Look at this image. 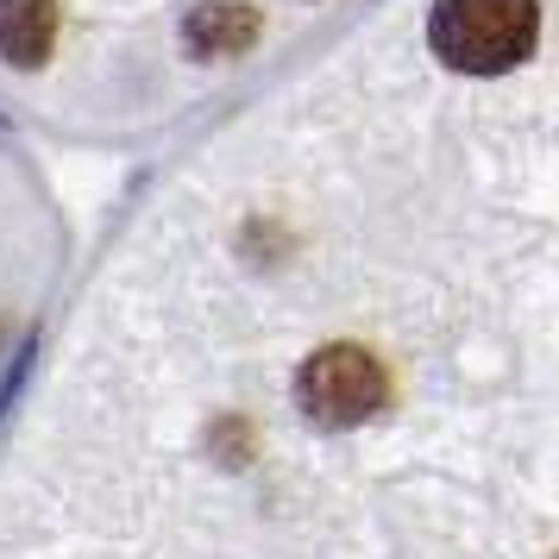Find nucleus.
Masks as SVG:
<instances>
[{
  "instance_id": "nucleus-1",
  "label": "nucleus",
  "mask_w": 559,
  "mask_h": 559,
  "mask_svg": "<svg viewBox=\"0 0 559 559\" xmlns=\"http://www.w3.org/2000/svg\"><path fill=\"white\" fill-rule=\"evenodd\" d=\"M540 0H440L428 20L433 57L459 76H503L534 51Z\"/></svg>"
},
{
  "instance_id": "nucleus-2",
  "label": "nucleus",
  "mask_w": 559,
  "mask_h": 559,
  "mask_svg": "<svg viewBox=\"0 0 559 559\" xmlns=\"http://www.w3.org/2000/svg\"><path fill=\"white\" fill-rule=\"evenodd\" d=\"M383 396H390V378H383V365L365 346H321L296 371V408L328 433L371 421L383 408Z\"/></svg>"
},
{
  "instance_id": "nucleus-3",
  "label": "nucleus",
  "mask_w": 559,
  "mask_h": 559,
  "mask_svg": "<svg viewBox=\"0 0 559 559\" xmlns=\"http://www.w3.org/2000/svg\"><path fill=\"white\" fill-rule=\"evenodd\" d=\"M182 45L189 57H239L258 45V13L246 0H202L182 20Z\"/></svg>"
},
{
  "instance_id": "nucleus-4",
  "label": "nucleus",
  "mask_w": 559,
  "mask_h": 559,
  "mask_svg": "<svg viewBox=\"0 0 559 559\" xmlns=\"http://www.w3.org/2000/svg\"><path fill=\"white\" fill-rule=\"evenodd\" d=\"M57 45V0H0V63L38 70Z\"/></svg>"
}]
</instances>
